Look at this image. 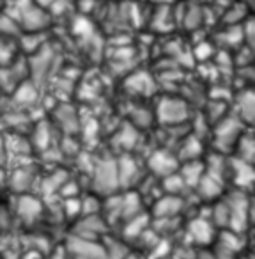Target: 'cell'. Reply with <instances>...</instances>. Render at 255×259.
<instances>
[{"label": "cell", "mask_w": 255, "mask_h": 259, "mask_svg": "<svg viewBox=\"0 0 255 259\" xmlns=\"http://www.w3.org/2000/svg\"><path fill=\"white\" fill-rule=\"evenodd\" d=\"M8 13L22 29V32H43L52 23V16L34 0H9Z\"/></svg>", "instance_id": "1"}, {"label": "cell", "mask_w": 255, "mask_h": 259, "mask_svg": "<svg viewBox=\"0 0 255 259\" xmlns=\"http://www.w3.org/2000/svg\"><path fill=\"white\" fill-rule=\"evenodd\" d=\"M181 199L176 197V195H167V197H162L158 202H156V215L160 217V219H170V217H174L177 211L181 209Z\"/></svg>", "instance_id": "2"}, {"label": "cell", "mask_w": 255, "mask_h": 259, "mask_svg": "<svg viewBox=\"0 0 255 259\" xmlns=\"http://www.w3.org/2000/svg\"><path fill=\"white\" fill-rule=\"evenodd\" d=\"M8 180H9V183H11L13 190L23 194V192L29 190L30 183L34 181L32 180V170H30L29 167H20V169H16L15 172L8 178Z\"/></svg>", "instance_id": "3"}, {"label": "cell", "mask_w": 255, "mask_h": 259, "mask_svg": "<svg viewBox=\"0 0 255 259\" xmlns=\"http://www.w3.org/2000/svg\"><path fill=\"white\" fill-rule=\"evenodd\" d=\"M184 115V107L177 103V100H163L162 107H160V117L167 122H176L181 121Z\"/></svg>", "instance_id": "4"}, {"label": "cell", "mask_w": 255, "mask_h": 259, "mask_svg": "<svg viewBox=\"0 0 255 259\" xmlns=\"http://www.w3.org/2000/svg\"><path fill=\"white\" fill-rule=\"evenodd\" d=\"M41 204L39 201H36L34 197H29V195H23L20 197V202H18V215L22 217L23 220L30 222V220L37 219L41 213Z\"/></svg>", "instance_id": "5"}, {"label": "cell", "mask_w": 255, "mask_h": 259, "mask_svg": "<svg viewBox=\"0 0 255 259\" xmlns=\"http://www.w3.org/2000/svg\"><path fill=\"white\" fill-rule=\"evenodd\" d=\"M20 34H22V29L18 27V23L8 13L0 11V36L8 37V39H15V37H20Z\"/></svg>", "instance_id": "6"}, {"label": "cell", "mask_w": 255, "mask_h": 259, "mask_svg": "<svg viewBox=\"0 0 255 259\" xmlns=\"http://www.w3.org/2000/svg\"><path fill=\"white\" fill-rule=\"evenodd\" d=\"M41 9L48 13V15H62L66 9L71 6V0H34Z\"/></svg>", "instance_id": "7"}, {"label": "cell", "mask_w": 255, "mask_h": 259, "mask_svg": "<svg viewBox=\"0 0 255 259\" xmlns=\"http://www.w3.org/2000/svg\"><path fill=\"white\" fill-rule=\"evenodd\" d=\"M209 233H211V226H209L206 220L197 219L190 224V236H193L195 241L198 243H204L209 240Z\"/></svg>", "instance_id": "8"}, {"label": "cell", "mask_w": 255, "mask_h": 259, "mask_svg": "<svg viewBox=\"0 0 255 259\" xmlns=\"http://www.w3.org/2000/svg\"><path fill=\"white\" fill-rule=\"evenodd\" d=\"M16 55V47H15V41L8 39V37H2L0 36V68L15 59Z\"/></svg>", "instance_id": "9"}, {"label": "cell", "mask_w": 255, "mask_h": 259, "mask_svg": "<svg viewBox=\"0 0 255 259\" xmlns=\"http://www.w3.org/2000/svg\"><path fill=\"white\" fill-rule=\"evenodd\" d=\"M8 162V148H6V141L0 137V167Z\"/></svg>", "instance_id": "10"}, {"label": "cell", "mask_w": 255, "mask_h": 259, "mask_svg": "<svg viewBox=\"0 0 255 259\" xmlns=\"http://www.w3.org/2000/svg\"><path fill=\"white\" fill-rule=\"evenodd\" d=\"M0 94H2V93H0Z\"/></svg>", "instance_id": "11"}]
</instances>
